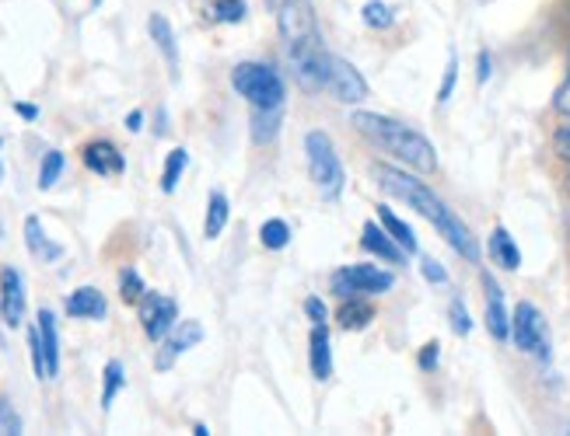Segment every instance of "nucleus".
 Segmentation results:
<instances>
[{
  "instance_id": "obj_1",
  "label": "nucleus",
  "mask_w": 570,
  "mask_h": 436,
  "mask_svg": "<svg viewBox=\"0 0 570 436\" xmlns=\"http://www.w3.org/2000/svg\"><path fill=\"white\" fill-rule=\"evenodd\" d=\"M374 179L378 185H382L389 196L402 200V203H410V210H417L423 221H431L438 227V234L448 241L451 249H456L466 262H480V245H477V237H472V231L466 227L462 216H456V210H451L438 192L420 182L417 175L410 172H402V168H392V164H378L374 168Z\"/></svg>"
},
{
  "instance_id": "obj_2",
  "label": "nucleus",
  "mask_w": 570,
  "mask_h": 436,
  "mask_svg": "<svg viewBox=\"0 0 570 436\" xmlns=\"http://www.w3.org/2000/svg\"><path fill=\"white\" fill-rule=\"evenodd\" d=\"M353 130L364 140H371L378 151H386L392 161L410 168L417 175H434L438 172V151L420 130L399 123V119L378 115V112H353Z\"/></svg>"
},
{
  "instance_id": "obj_3",
  "label": "nucleus",
  "mask_w": 570,
  "mask_h": 436,
  "mask_svg": "<svg viewBox=\"0 0 570 436\" xmlns=\"http://www.w3.org/2000/svg\"><path fill=\"white\" fill-rule=\"evenodd\" d=\"M304 158H308V175H312L316 189L322 200H337L343 192V161L337 154V143H332L329 133L322 130H312L304 136Z\"/></svg>"
},
{
  "instance_id": "obj_4",
  "label": "nucleus",
  "mask_w": 570,
  "mask_h": 436,
  "mask_svg": "<svg viewBox=\"0 0 570 436\" xmlns=\"http://www.w3.org/2000/svg\"><path fill=\"white\" fill-rule=\"evenodd\" d=\"M231 88L239 91L252 109H280L283 94H288L277 70L270 63H256V60H246L231 70Z\"/></svg>"
},
{
  "instance_id": "obj_5",
  "label": "nucleus",
  "mask_w": 570,
  "mask_h": 436,
  "mask_svg": "<svg viewBox=\"0 0 570 436\" xmlns=\"http://www.w3.org/2000/svg\"><path fill=\"white\" fill-rule=\"evenodd\" d=\"M319 94H329V99H337L343 105H361L368 99V81L353 63L326 50L319 63Z\"/></svg>"
},
{
  "instance_id": "obj_6",
  "label": "nucleus",
  "mask_w": 570,
  "mask_h": 436,
  "mask_svg": "<svg viewBox=\"0 0 570 436\" xmlns=\"http://www.w3.org/2000/svg\"><path fill=\"white\" fill-rule=\"evenodd\" d=\"M396 283V276L382 265H371V262H353V265H340L337 273L329 280V290L337 297L350 301V297H378V294H389Z\"/></svg>"
},
{
  "instance_id": "obj_7",
  "label": "nucleus",
  "mask_w": 570,
  "mask_h": 436,
  "mask_svg": "<svg viewBox=\"0 0 570 436\" xmlns=\"http://www.w3.org/2000/svg\"><path fill=\"white\" fill-rule=\"evenodd\" d=\"M511 338L521 353L536 359H550V325H546L542 311L529 301H521L511 314Z\"/></svg>"
},
{
  "instance_id": "obj_8",
  "label": "nucleus",
  "mask_w": 570,
  "mask_h": 436,
  "mask_svg": "<svg viewBox=\"0 0 570 436\" xmlns=\"http://www.w3.org/2000/svg\"><path fill=\"white\" fill-rule=\"evenodd\" d=\"M277 26H280L283 45H298L304 39H316L319 36V21H316L312 0H280Z\"/></svg>"
},
{
  "instance_id": "obj_9",
  "label": "nucleus",
  "mask_w": 570,
  "mask_h": 436,
  "mask_svg": "<svg viewBox=\"0 0 570 436\" xmlns=\"http://www.w3.org/2000/svg\"><path fill=\"white\" fill-rule=\"evenodd\" d=\"M140 325H144V335L151 343H158V338H164L179 325V304L151 290V294L140 297Z\"/></svg>"
},
{
  "instance_id": "obj_10",
  "label": "nucleus",
  "mask_w": 570,
  "mask_h": 436,
  "mask_svg": "<svg viewBox=\"0 0 570 436\" xmlns=\"http://www.w3.org/2000/svg\"><path fill=\"white\" fill-rule=\"evenodd\" d=\"M0 314H4L8 328H18L26 322V280H21L14 265L0 270Z\"/></svg>"
},
{
  "instance_id": "obj_11",
  "label": "nucleus",
  "mask_w": 570,
  "mask_h": 436,
  "mask_svg": "<svg viewBox=\"0 0 570 436\" xmlns=\"http://www.w3.org/2000/svg\"><path fill=\"white\" fill-rule=\"evenodd\" d=\"M203 338V325L200 322H179L169 335H164V346L154 359V367L158 371H172V363L186 353V349H193L197 343Z\"/></svg>"
},
{
  "instance_id": "obj_12",
  "label": "nucleus",
  "mask_w": 570,
  "mask_h": 436,
  "mask_svg": "<svg viewBox=\"0 0 570 436\" xmlns=\"http://www.w3.org/2000/svg\"><path fill=\"white\" fill-rule=\"evenodd\" d=\"M81 158L88 164V172H94V175H123V168H127V158L109 140H91V143H84Z\"/></svg>"
},
{
  "instance_id": "obj_13",
  "label": "nucleus",
  "mask_w": 570,
  "mask_h": 436,
  "mask_svg": "<svg viewBox=\"0 0 570 436\" xmlns=\"http://www.w3.org/2000/svg\"><path fill=\"white\" fill-rule=\"evenodd\" d=\"M483 290H487V328H490V335L497 338V343H508V338H511V314L504 307L501 286H497V280L490 273H483Z\"/></svg>"
},
{
  "instance_id": "obj_14",
  "label": "nucleus",
  "mask_w": 570,
  "mask_h": 436,
  "mask_svg": "<svg viewBox=\"0 0 570 436\" xmlns=\"http://www.w3.org/2000/svg\"><path fill=\"white\" fill-rule=\"evenodd\" d=\"M36 328H39V343L46 353V377L60 374V332H57V318L50 307H42L36 314Z\"/></svg>"
},
{
  "instance_id": "obj_15",
  "label": "nucleus",
  "mask_w": 570,
  "mask_h": 436,
  "mask_svg": "<svg viewBox=\"0 0 570 436\" xmlns=\"http://www.w3.org/2000/svg\"><path fill=\"white\" fill-rule=\"evenodd\" d=\"M361 245L371 252V255H378L382 262H389V265H402L407 262V252H402L399 245H396V237L382 227V224H364V231H361Z\"/></svg>"
},
{
  "instance_id": "obj_16",
  "label": "nucleus",
  "mask_w": 570,
  "mask_h": 436,
  "mask_svg": "<svg viewBox=\"0 0 570 436\" xmlns=\"http://www.w3.org/2000/svg\"><path fill=\"white\" fill-rule=\"evenodd\" d=\"M63 307H67L70 318H88V322L106 318V311H109V304H106V297H102V290H94V286L74 290V294L67 297Z\"/></svg>"
},
{
  "instance_id": "obj_17",
  "label": "nucleus",
  "mask_w": 570,
  "mask_h": 436,
  "mask_svg": "<svg viewBox=\"0 0 570 436\" xmlns=\"http://www.w3.org/2000/svg\"><path fill=\"white\" fill-rule=\"evenodd\" d=\"M308 363H312L316 381L332 377V343H329V328L326 325H316L312 335H308Z\"/></svg>"
},
{
  "instance_id": "obj_18",
  "label": "nucleus",
  "mask_w": 570,
  "mask_h": 436,
  "mask_svg": "<svg viewBox=\"0 0 570 436\" xmlns=\"http://www.w3.org/2000/svg\"><path fill=\"white\" fill-rule=\"evenodd\" d=\"M148 32H151L154 45L161 50L164 63H169V74H172V81H176V78H179V45H176V36H172L169 18H164V14H151Z\"/></svg>"
},
{
  "instance_id": "obj_19",
  "label": "nucleus",
  "mask_w": 570,
  "mask_h": 436,
  "mask_svg": "<svg viewBox=\"0 0 570 436\" xmlns=\"http://www.w3.org/2000/svg\"><path fill=\"white\" fill-rule=\"evenodd\" d=\"M487 249H490V258L501 265V270H508V273H514L518 265H521V249L514 245V237H511L508 227H493Z\"/></svg>"
},
{
  "instance_id": "obj_20",
  "label": "nucleus",
  "mask_w": 570,
  "mask_h": 436,
  "mask_svg": "<svg viewBox=\"0 0 570 436\" xmlns=\"http://www.w3.org/2000/svg\"><path fill=\"white\" fill-rule=\"evenodd\" d=\"M26 245H29V252H32L39 262H57V258L63 255V249L53 245V241L46 237V231H42V224H39V216H29V221H26Z\"/></svg>"
},
{
  "instance_id": "obj_21",
  "label": "nucleus",
  "mask_w": 570,
  "mask_h": 436,
  "mask_svg": "<svg viewBox=\"0 0 570 436\" xmlns=\"http://www.w3.org/2000/svg\"><path fill=\"white\" fill-rule=\"evenodd\" d=\"M378 224H382L392 237H396V245L407 252V255H417V234L407 221H399V216L389 210V206H378Z\"/></svg>"
},
{
  "instance_id": "obj_22",
  "label": "nucleus",
  "mask_w": 570,
  "mask_h": 436,
  "mask_svg": "<svg viewBox=\"0 0 570 436\" xmlns=\"http://www.w3.org/2000/svg\"><path fill=\"white\" fill-rule=\"evenodd\" d=\"M374 322V307L364 301V297H350V301H343V307H340V325L347 328V332H361V328H368Z\"/></svg>"
},
{
  "instance_id": "obj_23",
  "label": "nucleus",
  "mask_w": 570,
  "mask_h": 436,
  "mask_svg": "<svg viewBox=\"0 0 570 436\" xmlns=\"http://www.w3.org/2000/svg\"><path fill=\"white\" fill-rule=\"evenodd\" d=\"M224 224H228V196H224V192H210L207 216H203V237L207 241L221 237Z\"/></svg>"
},
{
  "instance_id": "obj_24",
  "label": "nucleus",
  "mask_w": 570,
  "mask_h": 436,
  "mask_svg": "<svg viewBox=\"0 0 570 436\" xmlns=\"http://www.w3.org/2000/svg\"><path fill=\"white\" fill-rule=\"evenodd\" d=\"M280 109H252V136L256 143H270L280 133Z\"/></svg>"
},
{
  "instance_id": "obj_25",
  "label": "nucleus",
  "mask_w": 570,
  "mask_h": 436,
  "mask_svg": "<svg viewBox=\"0 0 570 436\" xmlns=\"http://www.w3.org/2000/svg\"><path fill=\"white\" fill-rule=\"evenodd\" d=\"M127 374H123V363L120 359H109L106 363V387H102V408H109L116 402V395L123 392Z\"/></svg>"
},
{
  "instance_id": "obj_26",
  "label": "nucleus",
  "mask_w": 570,
  "mask_h": 436,
  "mask_svg": "<svg viewBox=\"0 0 570 436\" xmlns=\"http://www.w3.org/2000/svg\"><path fill=\"white\" fill-rule=\"evenodd\" d=\"M186 164H189V154L182 148H176L169 154V161H164V172H161V192H176L182 172H186Z\"/></svg>"
},
{
  "instance_id": "obj_27",
  "label": "nucleus",
  "mask_w": 570,
  "mask_h": 436,
  "mask_svg": "<svg viewBox=\"0 0 570 436\" xmlns=\"http://www.w3.org/2000/svg\"><path fill=\"white\" fill-rule=\"evenodd\" d=\"M259 237H263V245L270 249V252H280V249H288V241H291V227H288V221H267L263 227H259Z\"/></svg>"
},
{
  "instance_id": "obj_28",
  "label": "nucleus",
  "mask_w": 570,
  "mask_h": 436,
  "mask_svg": "<svg viewBox=\"0 0 570 436\" xmlns=\"http://www.w3.org/2000/svg\"><path fill=\"white\" fill-rule=\"evenodd\" d=\"M361 18H364L368 29H392L396 26V11L389 4H382V0H368Z\"/></svg>"
},
{
  "instance_id": "obj_29",
  "label": "nucleus",
  "mask_w": 570,
  "mask_h": 436,
  "mask_svg": "<svg viewBox=\"0 0 570 436\" xmlns=\"http://www.w3.org/2000/svg\"><path fill=\"white\" fill-rule=\"evenodd\" d=\"M60 175H63V154H60V151H46V158H42V164H39V189H42V192H46V189H53Z\"/></svg>"
},
{
  "instance_id": "obj_30",
  "label": "nucleus",
  "mask_w": 570,
  "mask_h": 436,
  "mask_svg": "<svg viewBox=\"0 0 570 436\" xmlns=\"http://www.w3.org/2000/svg\"><path fill=\"white\" fill-rule=\"evenodd\" d=\"M148 290H144V280H140V273L137 270H123L120 273V297L127 301V304H140V297H144Z\"/></svg>"
},
{
  "instance_id": "obj_31",
  "label": "nucleus",
  "mask_w": 570,
  "mask_h": 436,
  "mask_svg": "<svg viewBox=\"0 0 570 436\" xmlns=\"http://www.w3.org/2000/svg\"><path fill=\"white\" fill-rule=\"evenodd\" d=\"M213 18L224 26H239L246 18V0H213Z\"/></svg>"
},
{
  "instance_id": "obj_32",
  "label": "nucleus",
  "mask_w": 570,
  "mask_h": 436,
  "mask_svg": "<svg viewBox=\"0 0 570 436\" xmlns=\"http://www.w3.org/2000/svg\"><path fill=\"white\" fill-rule=\"evenodd\" d=\"M21 429H26V423H21L14 405L8 398H0V436H18Z\"/></svg>"
},
{
  "instance_id": "obj_33",
  "label": "nucleus",
  "mask_w": 570,
  "mask_h": 436,
  "mask_svg": "<svg viewBox=\"0 0 570 436\" xmlns=\"http://www.w3.org/2000/svg\"><path fill=\"white\" fill-rule=\"evenodd\" d=\"M456 81H459V57L451 53L448 57V67H444V78H441V88H438V105H444L451 99V91H456Z\"/></svg>"
},
{
  "instance_id": "obj_34",
  "label": "nucleus",
  "mask_w": 570,
  "mask_h": 436,
  "mask_svg": "<svg viewBox=\"0 0 570 436\" xmlns=\"http://www.w3.org/2000/svg\"><path fill=\"white\" fill-rule=\"evenodd\" d=\"M448 322H451V328H456V335H469L472 332V318H469V311H466V304L459 297L448 304Z\"/></svg>"
},
{
  "instance_id": "obj_35",
  "label": "nucleus",
  "mask_w": 570,
  "mask_h": 436,
  "mask_svg": "<svg viewBox=\"0 0 570 436\" xmlns=\"http://www.w3.org/2000/svg\"><path fill=\"white\" fill-rule=\"evenodd\" d=\"M438 359H441V346L434 343V338H431V343H427L423 349H420V371L423 374H431V371H438Z\"/></svg>"
},
{
  "instance_id": "obj_36",
  "label": "nucleus",
  "mask_w": 570,
  "mask_h": 436,
  "mask_svg": "<svg viewBox=\"0 0 570 436\" xmlns=\"http://www.w3.org/2000/svg\"><path fill=\"white\" fill-rule=\"evenodd\" d=\"M420 270H423V276L431 280V283H448V273H444V265L438 258H423Z\"/></svg>"
},
{
  "instance_id": "obj_37",
  "label": "nucleus",
  "mask_w": 570,
  "mask_h": 436,
  "mask_svg": "<svg viewBox=\"0 0 570 436\" xmlns=\"http://www.w3.org/2000/svg\"><path fill=\"white\" fill-rule=\"evenodd\" d=\"M304 314H308V318H312L316 325H326V322H329V311H326V304H322L319 297H308V301H304Z\"/></svg>"
},
{
  "instance_id": "obj_38",
  "label": "nucleus",
  "mask_w": 570,
  "mask_h": 436,
  "mask_svg": "<svg viewBox=\"0 0 570 436\" xmlns=\"http://www.w3.org/2000/svg\"><path fill=\"white\" fill-rule=\"evenodd\" d=\"M553 148H557V154H560L563 161H570V123L557 130V136H553Z\"/></svg>"
},
{
  "instance_id": "obj_39",
  "label": "nucleus",
  "mask_w": 570,
  "mask_h": 436,
  "mask_svg": "<svg viewBox=\"0 0 570 436\" xmlns=\"http://www.w3.org/2000/svg\"><path fill=\"white\" fill-rule=\"evenodd\" d=\"M553 109L560 112V115H567L570 119V78L560 84V91H557V99H553Z\"/></svg>"
},
{
  "instance_id": "obj_40",
  "label": "nucleus",
  "mask_w": 570,
  "mask_h": 436,
  "mask_svg": "<svg viewBox=\"0 0 570 436\" xmlns=\"http://www.w3.org/2000/svg\"><path fill=\"white\" fill-rule=\"evenodd\" d=\"M14 112H18L21 119H29V123H32V119H39V109H36V105H29V102H18V105H14Z\"/></svg>"
},
{
  "instance_id": "obj_41",
  "label": "nucleus",
  "mask_w": 570,
  "mask_h": 436,
  "mask_svg": "<svg viewBox=\"0 0 570 436\" xmlns=\"http://www.w3.org/2000/svg\"><path fill=\"white\" fill-rule=\"evenodd\" d=\"M140 126H144V112H130L127 115V130L130 133H140Z\"/></svg>"
},
{
  "instance_id": "obj_42",
  "label": "nucleus",
  "mask_w": 570,
  "mask_h": 436,
  "mask_svg": "<svg viewBox=\"0 0 570 436\" xmlns=\"http://www.w3.org/2000/svg\"><path fill=\"white\" fill-rule=\"evenodd\" d=\"M490 81V53L483 50L480 53V84H487Z\"/></svg>"
},
{
  "instance_id": "obj_43",
  "label": "nucleus",
  "mask_w": 570,
  "mask_h": 436,
  "mask_svg": "<svg viewBox=\"0 0 570 436\" xmlns=\"http://www.w3.org/2000/svg\"><path fill=\"white\" fill-rule=\"evenodd\" d=\"M0 148H4V140H0ZM0 185H4V161H0Z\"/></svg>"
},
{
  "instance_id": "obj_44",
  "label": "nucleus",
  "mask_w": 570,
  "mask_h": 436,
  "mask_svg": "<svg viewBox=\"0 0 570 436\" xmlns=\"http://www.w3.org/2000/svg\"><path fill=\"white\" fill-rule=\"evenodd\" d=\"M91 4H102V0H91Z\"/></svg>"
}]
</instances>
